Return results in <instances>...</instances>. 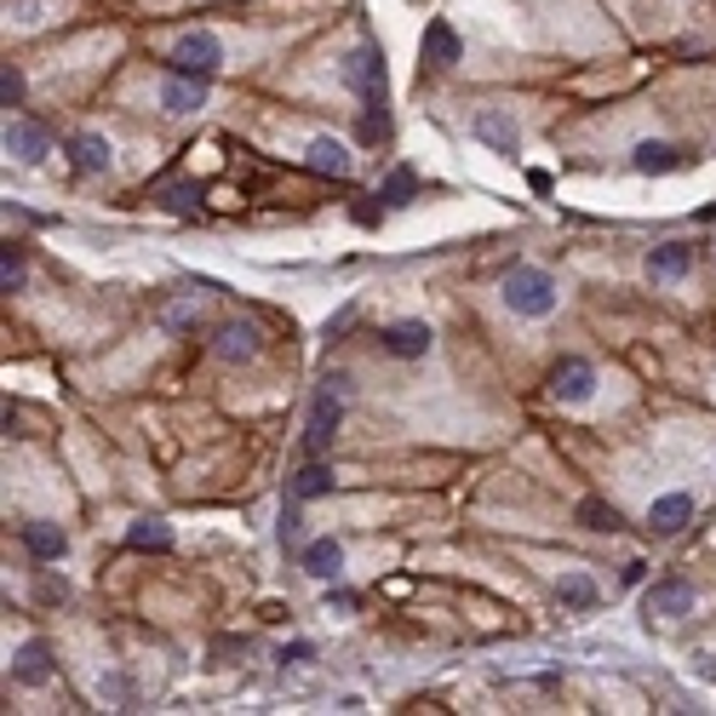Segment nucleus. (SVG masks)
<instances>
[{"instance_id": "nucleus-25", "label": "nucleus", "mask_w": 716, "mask_h": 716, "mask_svg": "<svg viewBox=\"0 0 716 716\" xmlns=\"http://www.w3.org/2000/svg\"><path fill=\"white\" fill-rule=\"evenodd\" d=\"M156 195H161V207L178 213V218H195V207H201V190L195 184H161Z\"/></svg>"}, {"instance_id": "nucleus-3", "label": "nucleus", "mask_w": 716, "mask_h": 716, "mask_svg": "<svg viewBox=\"0 0 716 716\" xmlns=\"http://www.w3.org/2000/svg\"><path fill=\"white\" fill-rule=\"evenodd\" d=\"M339 75L362 104H385V53H378V46H355Z\"/></svg>"}, {"instance_id": "nucleus-2", "label": "nucleus", "mask_w": 716, "mask_h": 716, "mask_svg": "<svg viewBox=\"0 0 716 716\" xmlns=\"http://www.w3.org/2000/svg\"><path fill=\"white\" fill-rule=\"evenodd\" d=\"M499 298H504L516 316L539 321V316H550V310H556V281H550V270H539V264H516V270L504 275Z\"/></svg>"}, {"instance_id": "nucleus-9", "label": "nucleus", "mask_w": 716, "mask_h": 716, "mask_svg": "<svg viewBox=\"0 0 716 716\" xmlns=\"http://www.w3.org/2000/svg\"><path fill=\"white\" fill-rule=\"evenodd\" d=\"M470 133L488 144V149H499V156H516V149H522V133H516V121H510L504 110H481V115L470 121Z\"/></svg>"}, {"instance_id": "nucleus-22", "label": "nucleus", "mask_w": 716, "mask_h": 716, "mask_svg": "<svg viewBox=\"0 0 716 716\" xmlns=\"http://www.w3.org/2000/svg\"><path fill=\"white\" fill-rule=\"evenodd\" d=\"M327 493H332V470L321 465V458H310V465L293 476V499L310 504V499H327Z\"/></svg>"}, {"instance_id": "nucleus-29", "label": "nucleus", "mask_w": 716, "mask_h": 716, "mask_svg": "<svg viewBox=\"0 0 716 716\" xmlns=\"http://www.w3.org/2000/svg\"><path fill=\"white\" fill-rule=\"evenodd\" d=\"M23 92H30V87H23V69H0V104H7V110H18L23 104Z\"/></svg>"}, {"instance_id": "nucleus-34", "label": "nucleus", "mask_w": 716, "mask_h": 716, "mask_svg": "<svg viewBox=\"0 0 716 716\" xmlns=\"http://www.w3.org/2000/svg\"><path fill=\"white\" fill-rule=\"evenodd\" d=\"M350 321H355V304H350V310H339V316H332V321H327V339H339V332H344Z\"/></svg>"}, {"instance_id": "nucleus-11", "label": "nucleus", "mask_w": 716, "mask_h": 716, "mask_svg": "<svg viewBox=\"0 0 716 716\" xmlns=\"http://www.w3.org/2000/svg\"><path fill=\"white\" fill-rule=\"evenodd\" d=\"M69 167L75 172H81V178H98V172H110V161H115V149L104 144V138H98V133H75L69 144Z\"/></svg>"}, {"instance_id": "nucleus-26", "label": "nucleus", "mask_w": 716, "mask_h": 716, "mask_svg": "<svg viewBox=\"0 0 716 716\" xmlns=\"http://www.w3.org/2000/svg\"><path fill=\"white\" fill-rule=\"evenodd\" d=\"M579 522L591 527V533H620V510H613L607 499H584L579 504Z\"/></svg>"}, {"instance_id": "nucleus-19", "label": "nucleus", "mask_w": 716, "mask_h": 716, "mask_svg": "<svg viewBox=\"0 0 716 716\" xmlns=\"http://www.w3.org/2000/svg\"><path fill=\"white\" fill-rule=\"evenodd\" d=\"M687 264H694V247H687V241H659V247L648 252V275H654V281H682Z\"/></svg>"}, {"instance_id": "nucleus-33", "label": "nucleus", "mask_w": 716, "mask_h": 716, "mask_svg": "<svg viewBox=\"0 0 716 716\" xmlns=\"http://www.w3.org/2000/svg\"><path fill=\"white\" fill-rule=\"evenodd\" d=\"M64 596H69V584L46 573V579H41V602H64Z\"/></svg>"}, {"instance_id": "nucleus-16", "label": "nucleus", "mask_w": 716, "mask_h": 716, "mask_svg": "<svg viewBox=\"0 0 716 716\" xmlns=\"http://www.w3.org/2000/svg\"><path fill=\"white\" fill-rule=\"evenodd\" d=\"M213 350L224 355V362H252V355H259V327H247V321H224V327H218V339H213Z\"/></svg>"}, {"instance_id": "nucleus-12", "label": "nucleus", "mask_w": 716, "mask_h": 716, "mask_svg": "<svg viewBox=\"0 0 716 716\" xmlns=\"http://www.w3.org/2000/svg\"><path fill=\"white\" fill-rule=\"evenodd\" d=\"M298 568L310 573V579H321V584H332V579L344 573V545L339 539H310V545L298 550Z\"/></svg>"}, {"instance_id": "nucleus-5", "label": "nucleus", "mask_w": 716, "mask_h": 716, "mask_svg": "<svg viewBox=\"0 0 716 716\" xmlns=\"http://www.w3.org/2000/svg\"><path fill=\"white\" fill-rule=\"evenodd\" d=\"M550 396L556 401H591L596 396V367L584 362V355H561V362L550 367Z\"/></svg>"}, {"instance_id": "nucleus-1", "label": "nucleus", "mask_w": 716, "mask_h": 716, "mask_svg": "<svg viewBox=\"0 0 716 716\" xmlns=\"http://www.w3.org/2000/svg\"><path fill=\"white\" fill-rule=\"evenodd\" d=\"M344 401H350V373H327L316 401H310V430H304V453H310V458H321L332 447V436H339Z\"/></svg>"}, {"instance_id": "nucleus-24", "label": "nucleus", "mask_w": 716, "mask_h": 716, "mask_svg": "<svg viewBox=\"0 0 716 716\" xmlns=\"http://www.w3.org/2000/svg\"><path fill=\"white\" fill-rule=\"evenodd\" d=\"M23 281H30V259H23L18 241H7V247H0V287L23 293Z\"/></svg>"}, {"instance_id": "nucleus-23", "label": "nucleus", "mask_w": 716, "mask_h": 716, "mask_svg": "<svg viewBox=\"0 0 716 716\" xmlns=\"http://www.w3.org/2000/svg\"><path fill=\"white\" fill-rule=\"evenodd\" d=\"M413 195H419V172L413 167H396L385 184H378V201H385V207H407Z\"/></svg>"}, {"instance_id": "nucleus-17", "label": "nucleus", "mask_w": 716, "mask_h": 716, "mask_svg": "<svg viewBox=\"0 0 716 716\" xmlns=\"http://www.w3.org/2000/svg\"><path fill=\"white\" fill-rule=\"evenodd\" d=\"M687 522H694V499H687V493H664V499L648 504V527L654 533H682Z\"/></svg>"}, {"instance_id": "nucleus-35", "label": "nucleus", "mask_w": 716, "mask_h": 716, "mask_svg": "<svg viewBox=\"0 0 716 716\" xmlns=\"http://www.w3.org/2000/svg\"><path fill=\"white\" fill-rule=\"evenodd\" d=\"M694 671H700L705 682H716V659H711V654H694Z\"/></svg>"}, {"instance_id": "nucleus-30", "label": "nucleus", "mask_w": 716, "mask_h": 716, "mask_svg": "<svg viewBox=\"0 0 716 716\" xmlns=\"http://www.w3.org/2000/svg\"><path fill=\"white\" fill-rule=\"evenodd\" d=\"M298 533L304 527H298V499H293L287 510H281V545H298Z\"/></svg>"}, {"instance_id": "nucleus-6", "label": "nucleus", "mask_w": 716, "mask_h": 716, "mask_svg": "<svg viewBox=\"0 0 716 716\" xmlns=\"http://www.w3.org/2000/svg\"><path fill=\"white\" fill-rule=\"evenodd\" d=\"M430 344H436V332H430L424 321H390V327H378V350L396 355V362H419V355H430Z\"/></svg>"}, {"instance_id": "nucleus-8", "label": "nucleus", "mask_w": 716, "mask_h": 716, "mask_svg": "<svg viewBox=\"0 0 716 716\" xmlns=\"http://www.w3.org/2000/svg\"><path fill=\"white\" fill-rule=\"evenodd\" d=\"M643 607H648V620H682V613H694V584L687 579H654Z\"/></svg>"}, {"instance_id": "nucleus-7", "label": "nucleus", "mask_w": 716, "mask_h": 716, "mask_svg": "<svg viewBox=\"0 0 716 716\" xmlns=\"http://www.w3.org/2000/svg\"><path fill=\"white\" fill-rule=\"evenodd\" d=\"M7 156L23 161V167H41L46 156H53V133H46L41 121H7Z\"/></svg>"}, {"instance_id": "nucleus-13", "label": "nucleus", "mask_w": 716, "mask_h": 716, "mask_svg": "<svg viewBox=\"0 0 716 716\" xmlns=\"http://www.w3.org/2000/svg\"><path fill=\"white\" fill-rule=\"evenodd\" d=\"M630 167H636V172H648V178H664V172H682V167H687V156H682L677 144L648 138V144H636V149H630Z\"/></svg>"}, {"instance_id": "nucleus-21", "label": "nucleus", "mask_w": 716, "mask_h": 716, "mask_svg": "<svg viewBox=\"0 0 716 716\" xmlns=\"http://www.w3.org/2000/svg\"><path fill=\"white\" fill-rule=\"evenodd\" d=\"M126 545L133 550H172V527L161 516H138L133 527H126Z\"/></svg>"}, {"instance_id": "nucleus-4", "label": "nucleus", "mask_w": 716, "mask_h": 716, "mask_svg": "<svg viewBox=\"0 0 716 716\" xmlns=\"http://www.w3.org/2000/svg\"><path fill=\"white\" fill-rule=\"evenodd\" d=\"M218 64H224V41L213 30H195V35H184L172 46V69L178 75H213Z\"/></svg>"}, {"instance_id": "nucleus-10", "label": "nucleus", "mask_w": 716, "mask_h": 716, "mask_svg": "<svg viewBox=\"0 0 716 716\" xmlns=\"http://www.w3.org/2000/svg\"><path fill=\"white\" fill-rule=\"evenodd\" d=\"M201 104H207V75H178V69H172V81L161 87V110L195 115Z\"/></svg>"}, {"instance_id": "nucleus-14", "label": "nucleus", "mask_w": 716, "mask_h": 716, "mask_svg": "<svg viewBox=\"0 0 716 716\" xmlns=\"http://www.w3.org/2000/svg\"><path fill=\"white\" fill-rule=\"evenodd\" d=\"M419 53H424V64H436V69H453V64H458V35H453L447 18H430V23H424Z\"/></svg>"}, {"instance_id": "nucleus-31", "label": "nucleus", "mask_w": 716, "mask_h": 716, "mask_svg": "<svg viewBox=\"0 0 716 716\" xmlns=\"http://www.w3.org/2000/svg\"><path fill=\"white\" fill-rule=\"evenodd\" d=\"M310 659H316L310 643H287V648H281V664H310Z\"/></svg>"}, {"instance_id": "nucleus-28", "label": "nucleus", "mask_w": 716, "mask_h": 716, "mask_svg": "<svg viewBox=\"0 0 716 716\" xmlns=\"http://www.w3.org/2000/svg\"><path fill=\"white\" fill-rule=\"evenodd\" d=\"M385 138H390L385 104H362V144H385Z\"/></svg>"}, {"instance_id": "nucleus-20", "label": "nucleus", "mask_w": 716, "mask_h": 716, "mask_svg": "<svg viewBox=\"0 0 716 716\" xmlns=\"http://www.w3.org/2000/svg\"><path fill=\"white\" fill-rule=\"evenodd\" d=\"M23 550H30L35 561H64L69 533H64V527H53V522H30V527H23Z\"/></svg>"}, {"instance_id": "nucleus-15", "label": "nucleus", "mask_w": 716, "mask_h": 716, "mask_svg": "<svg viewBox=\"0 0 716 716\" xmlns=\"http://www.w3.org/2000/svg\"><path fill=\"white\" fill-rule=\"evenodd\" d=\"M53 671H58V664H53V648H46V643H23V648H18V659H12V677H18L23 687L53 682Z\"/></svg>"}, {"instance_id": "nucleus-32", "label": "nucleus", "mask_w": 716, "mask_h": 716, "mask_svg": "<svg viewBox=\"0 0 716 716\" xmlns=\"http://www.w3.org/2000/svg\"><path fill=\"white\" fill-rule=\"evenodd\" d=\"M327 607H339V613H355V607H362V596H355V591H332V584H327Z\"/></svg>"}, {"instance_id": "nucleus-18", "label": "nucleus", "mask_w": 716, "mask_h": 716, "mask_svg": "<svg viewBox=\"0 0 716 716\" xmlns=\"http://www.w3.org/2000/svg\"><path fill=\"white\" fill-rule=\"evenodd\" d=\"M304 167H310L316 178H350V149L339 138H316L310 149H304Z\"/></svg>"}, {"instance_id": "nucleus-27", "label": "nucleus", "mask_w": 716, "mask_h": 716, "mask_svg": "<svg viewBox=\"0 0 716 716\" xmlns=\"http://www.w3.org/2000/svg\"><path fill=\"white\" fill-rule=\"evenodd\" d=\"M556 602H561V607H591V602H596V584L584 579V573H568V579L556 584Z\"/></svg>"}]
</instances>
